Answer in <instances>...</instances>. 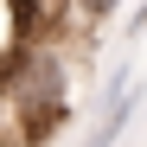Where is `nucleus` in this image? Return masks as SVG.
Segmentation results:
<instances>
[{"label":"nucleus","mask_w":147,"mask_h":147,"mask_svg":"<svg viewBox=\"0 0 147 147\" xmlns=\"http://www.w3.org/2000/svg\"><path fill=\"white\" fill-rule=\"evenodd\" d=\"M83 109H90V121H83V141H77V147H115V141H121V128H128L134 109H141L134 58H121L109 77H102V96H96V102H83Z\"/></svg>","instance_id":"2"},{"label":"nucleus","mask_w":147,"mask_h":147,"mask_svg":"<svg viewBox=\"0 0 147 147\" xmlns=\"http://www.w3.org/2000/svg\"><path fill=\"white\" fill-rule=\"evenodd\" d=\"M70 77H77V64L58 38H19L13 64L0 70V90H7V115H13V141L19 147H45L70 115Z\"/></svg>","instance_id":"1"},{"label":"nucleus","mask_w":147,"mask_h":147,"mask_svg":"<svg viewBox=\"0 0 147 147\" xmlns=\"http://www.w3.org/2000/svg\"><path fill=\"white\" fill-rule=\"evenodd\" d=\"M121 0H70V19L77 26H102V19H115Z\"/></svg>","instance_id":"3"},{"label":"nucleus","mask_w":147,"mask_h":147,"mask_svg":"<svg viewBox=\"0 0 147 147\" xmlns=\"http://www.w3.org/2000/svg\"><path fill=\"white\" fill-rule=\"evenodd\" d=\"M141 32H147V0H141V7L128 13V38H141Z\"/></svg>","instance_id":"4"}]
</instances>
